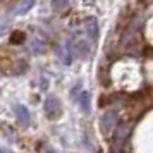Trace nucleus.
<instances>
[{"mask_svg":"<svg viewBox=\"0 0 153 153\" xmlns=\"http://www.w3.org/2000/svg\"><path fill=\"white\" fill-rule=\"evenodd\" d=\"M36 153H55V150H53L50 145L43 143V141H40V143L36 145Z\"/></svg>","mask_w":153,"mask_h":153,"instance_id":"nucleus-9","label":"nucleus"},{"mask_svg":"<svg viewBox=\"0 0 153 153\" xmlns=\"http://www.w3.org/2000/svg\"><path fill=\"white\" fill-rule=\"evenodd\" d=\"M0 153H4V152H0Z\"/></svg>","mask_w":153,"mask_h":153,"instance_id":"nucleus-13","label":"nucleus"},{"mask_svg":"<svg viewBox=\"0 0 153 153\" xmlns=\"http://www.w3.org/2000/svg\"><path fill=\"white\" fill-rule=\"evenodd\" d=\"M57 55H59V60H62L64 64H71V52L67 47H62V48H57Z\"/></svg>","mask_w":153,"mask_h":153,"instance_id":"nucleus-7","label":"nucleus"},{"mask_svg":"<svg viewBox=\"0 0 153 153\" xmlns=\"http://www.w3.org/2000/svg\"><path fill=\"white\" fill-rule=\"evenodd\" d=\"M21 42H24V33H19V31L12 33V36H10V43H12V45H19Z\"/></svg>","mask_w":153,"mask_h":153,"instance_id":"nucleus-11","label":"nucleus"},{"mask_svg":"<svg viewBox=\"0 0 153 153\" xmlns=\"http://www.w3.org/2000/svg\"><path fill=\"white\" fill-rule=\"evenodd\" d=\"M86 33H88V36H90L91 40H97L98 36V24L95 19H90L88 21V24H86Z\"/></svg>","mask_w":153,"mask_h":153,"instance_id":"nucleus-6","label":"nucleus"},{"mask_svg":"<svg viewBox=\"0 0 153 153\" xmlns=\"http://www.w3.org/2000/svg\"><path fill=\"white\" fill-rule=\"evenodd\" d=\"M52 7H53L55 12H64L65 9L69 7V0H53Z\"/></svg>","mask_w":153,"mask_h":153,"instance_id":"nucleus-8","label":"nucleus"},{"mask_svg":"<svg viewBox=\"0 0 153 153\" xmlns=\"http://www.w3.org/2000/svg\"><path fill=\"white\" fill-rule=\"evenodd\" d=\"M31 50H33V52H42V43L35 42V45H31Z\"/></svg>","mask_w":153,"mask_h":153,"instance_id":"nucleus-12","label":"nucleus"},{"mask_svg":"<svg viewBox=\"0 0 153 153\" xmlns=\"http://www.w3.org/2000/svg\"><path fill=\"white\" fill-rule=\"evenodd\" d=\"M43 108H45V115L52 120H55V119L60 117V114H62V107L59 103V100L55 97H48L45 100V105H43Z\"/></svg>","mask_w":153,"mask_h":153,"instance_id":"nucleus-2","label":"nucleus"},{"mask_svg":"<svg viewBox=\"0 0 153 153\" xmlns=\"http://www.w3.org/2000/svg\"><path fill=\"white\" fill-rule=\"evenodd\" d=\"M117 122H119V112H115V110L107 112L103 117H102V129H103V132L108 134L110 131H114Z\"/></svg>","mask_w":153,"mask_h":153,"instance_id":"nucleus-4","label":"nucleus"},{"mask_svg":"<svg viewBox=\"0 0 153 153\" xmlns=\"http://www.w3.org/2000/svg\"><path fill=\"white\" fill-rule=\"evenodd\" d=\"M71 97H72V100H74V102H76V103L79 105L84 112L90 110V93H88V91H84L81 86L72 88V90H71Z\"/></svg>","mask_w":153,"mask_h":153,"instance_id":"nucleus-3","label":"nucleus"},{"mask_svg":"<svg viewBox=\"0 0 153 153\" xmlns=\"http://www.w3.org/2000/svg\"><path fill=\"white\" fill-rule=\"evenodd\" d=\"M33 5H35V0H24L21 7L16 9V12H17V14H24V12H28V10L33 7Z\"/></svg>","mask_w":153,"mask_h":153,"instance_id":"nucleus-10","label":"nucleus"},{"mask_svg":"<svg viewBox=\"0 0 153 153\" xmlns=\"http://www.w3.org/2000/svg\"><path fill=\"white\" fill-rule=\"evenodd\" d=\"M69 52L72 57H77V59H86L90 55L91 52V43L86 40V38H77L74 43H71L69 47Z\"/></svg>","mask_w":153,"mask_h":153,"instance_id":"nucleus-1","label":"nucleus"},{"mask_svg":"<svg viewBox=\"0 0 153 153\" xmlns=\"http://www.w3.org/2000/svg\"><path fill=\"white\" fill-rule=\"evenodd\" d=\"M14 112H16V117H17V120H19V124L21 126H29V122H31V115H29L28 108H26L24 105H16Z\"/></svg>","mask_w":153,"mask_h":153,"instance_id":"nucleus-5","label":"nucleus"},{"mask_svg":"<svg viewBox=\"0 0 153 153\" xmlns=\"http://www.w3.org/2000/svg\"><path fill=\"white\" fill-rule=\"evenodd\" d=\"M0 2H2V0H0Z\"/></svg>","mask_w":153,"mask_h":153,"instance_id":"nucleus-14","label":"nucleus"}]
</instances>
